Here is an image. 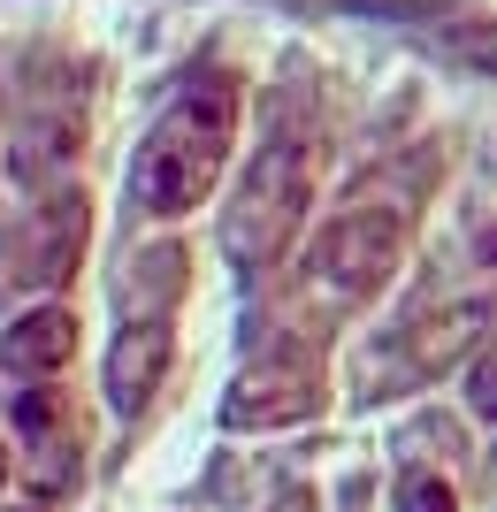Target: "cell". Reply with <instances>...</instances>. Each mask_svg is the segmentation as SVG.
Wrapping results in <instances>:
<instances>
[{
	"instance_id": "7c38bea8",
	"label": "cell",
	"mask_w": 497,
	"mask_h": 512,
	"mask_svg": "<svg viewBox=\"0 0 497 512\" xmlns=\"http://www.w3.org/2000/svg\"><path fill=\"white\" fill-rule=\"evenodd\" d=\"M467 390H475V413H497L490 398H497V383H490V352L475 360V375H467Z\"/></svg>"
},
{
	"instance_id": "3957f363",
	"label": "cell",
	"mask_w": 497,
	"mask_h": 512,
	"mask_svg": "<svg viewBox=\"0 0 497 512\" xmlns=\"http://www.w3.org/2000/svg\"><path fill=\"white\" fill-rule=\"evenodd\" d=\"M398 260H406V214L398 207H345L337 222H322L306 276L329 291V306H360L398 276Z\"/></svg>"
},
{
	"instance_id": "ba28073f",
	"label": "cell",
	"mask_w": 497,
	"mask_h": 512,
	"mask_svg": "<svg viewBox=\"0 0 497 512\" xmlns=\"http://www.w3.org/2000/svg\"><path fill=\"white\" fill-rule=\"evenodd\" d=\"M16 436L31 451V474H39L46 497H69L77 490V421H69V398L62 390H23L16 398Z\"/></svg>"
},
{
	"instance_id": "7a4b0ae2",
	"label": "cell",
	"mask_w": 497,
	"mask_h": 512,
	"mask_svg": "<svg viewBox=\"0 0 497 512\" xmlns=\"http://www.w3.org/2000/svg\"><path fill=\"white\" fill-rule=\"evenodd\" d=\"M306 199H314V146L299 130H268V146L245 161V184L222 214V245L238 268H268V260L299 237Z\"/></svg>"
},
{
	"instance_id": "4fadbf2b",
	"label": "cell",
	"mask_w": 497,
	"mask_h": 512,
	"mask_svg": "<svg viewBox=\"0 0 497 512\" xmlns=\"http://www.w3.org/2000/svg\"><path fill=\"white\" fill-rule=\"evenodd\" d=\"M0 490H8V444H0Z\"/></svg>"
},
{
	"instance_id": "9c48e42d",
	"label": "cell",
	"mask_w": 497,
	"mask_h": 512,
	"mask_svg": "<svg viewBox=\"0 0 497 512\" xmlns=\"http://www.w3.org/2000/svg\"><path fill=\"white\" fill-rule=\"evenodd\" d=\"M169 360H176V337H169L161 314L123 321V337H115V352H108V406L115 413H146L153 390H161V375H169Z\"/></svg>"
},
{
	"instance_id": "5b68a950",
	"label": "cell",
	"mask_w": 497,
	"mask_h": 512,
	"mask_svg": "<svg viewBox=\"0 0 497 512\" xmlns=\"http://www.w3.org/2000/svg\"><path fill=\"white\" fill-rule=\"evenodd\" d=\"M85 237H92V199L77 192V184H54V192H46L39 207L16 222V237H8L0 268H8V283L54 291V283L77 276V260H85Z\"/></svg>"
},
{
	"instance_id": "8992f818",
	"label": "cell",
	"mask_w": 497,
	"mask_h": 512,
	"mask_svg": "<svg viewBox=\"0 0 497 512\" xmlns=\"http://www.w3.org/2000/svg\"><path fill=\"white\" fill-rule=\"evenodd\" d=\"M314 413H322V360L314 352H276V360L245 367L222 398V428H299Z\"/></svg>"
},
{
	"instance_id": "30bf717a",
	"label": "cell",
	"mask_w": 497,
	"mask_h": 512,
	"mask_svg": "<svg viewBox=\"0 0 497 512\" xmlns=\"http://www.w3.org/2000/svg\"><path fill=\"white\" fill-rule=\"evenodd\" d=\"M69 352H77V314H69V306H31V314L8 321V337H0V367H8L16 383L62 375Z\"/></svg>"
},
{
	"instance_id": "277c9868",
	"label": "cell",
	"mask_w": 497,
	"mask_h": 512,
	"mask_svg": "<svg viewBox=\"0 0 497 512\" xmlns=\"http://www.w3.org/2000/svg\"><path fill=\"white\" fill-rule=\"evenodd\" d=\"M482 329H490V306H482V299L436 306V314L406 321V329H398V337L383 344V360H368L360 390H368V398H390V390L429 383V375H444V367H452L459 352H467V344H482Z\"/></svg>"
},
{
	"instance_id": "8fae6325",
	"label": "cell",
	"mask_w": 497,
	"mask_h": 512,
	"mask_svg": "<svg viewBox=\"0 0 497 512\" xmlns=\"http://www.w3.org/2000/svg\"><path fill=\"white\" fill-rule=\"evenodd\" d=\"M398 512H459V490L444 482V474L413 467L406 482H398Z\"/></svg>"
},
{
	"instance_id": "6da1fadb",
	"label": "cell",
	"mask_w": 497,
	"mask_h": 512,
	"mask_svg": "<svg viewBox=\"0 0 497 512\" xmlns=\"http://www.w3.org/2000/svg\"><path fill=\"white\" fill-rule=\"evenodd\" d=\"M230 138H238V85L230 77H192L161 107V123L146 130V146L130 153V199L146 214H192L199 199L222 184V161H230Z\"/></svg>"
},
{
	"instance_id": "52a82bcc",
	"label": "cell",
	"mask_w": 497,
	"mask_h": 512,
	"mask_svg": "<svg viewBox=\"0 0 497 512\" xmlns=\"http://www.w3.org/2000/svg\"><path fill=\"white\" fill-rule=\"evenodd\" d=\"M85 146V107L69 92L46 85V69L23 85V107H16V176H46L62 169L69 153Z\"/></svg>"
}]
</instances>
